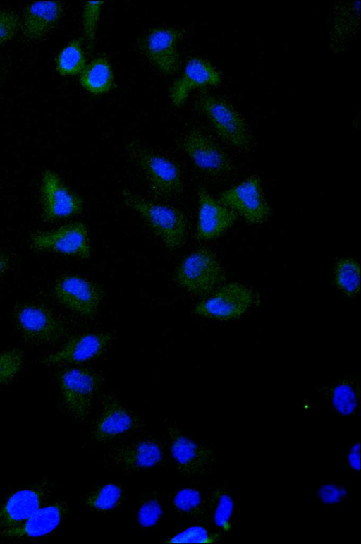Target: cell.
I'll return each instance as SVG.
<instances>
[{
  "mask_svg": "<svg viewBox=\"0 0 361 544\" xmlns=\"http://www.w3.org/2000/svg\"><path fill=\"white\" fill-rule=\"evenodd\" d=\"M168 453L164 437L141 433L111 447L101 462L109 471L130 473L161 466L165 464Z\"/></svg>",
  "mask_w": 361,
  "mask_h": 544,
  "instance_id": "cell-1",
  "label": "cell"
},
{
  "mask_svg": "<svg viewBox=\"0 0 361 544\" xmlns=\"http://www.w3.org/2000/svg\"><path fill=\"white\" fill-rule=\"evenodd\" d=\"M121 199L147 223L167 248L175 250L185 243L188 224L181 210L146 200L128 189L121 191Z\"/></svg>",
  "mask_w": 361,
  "mask_h": 544,
  "instance_id": "cell-2",
  "label": "cell"
},
{
  "mask_svg": "<svg viewBox=\"0 0 361 544\" xmlns=\"http://www.w3.org/2000/svg\"><path fill=\"white\" fill-rule=\"evenodd\" d=\"M163 423L168 452L178 472L188 477L209 474L216 462L214 447L189 435L172 421L164 419Z\"/></svg>",
  "mask_w": 361,
  "mask_h": 544,
  "instance_id": "cell-3",
  "label": "cell"
},
{
  "mask_svg": "<svg viewBox=\"0 0 361 544\" xmlns=\"http://www.w3.org/2000/svg\"><path fill=\"white\" fill-rule=\"evenodd\" d=\"M146 427L143 419L130 409L116 394L103 396L98 412L90 431L92 442L107 446L140 434Z\"/></svg>",
  "mask_w": 361,
  "mask_h": 544,
  "instance_id": "cell-4",
  "label": "cell"
},
{
  "mask_svg": "<svg viewBox=\"0 0 361 544\" xmlns=\"http://www.w3.org/2000/svg\"><path fill=\"white\" fill-rule=\"evenodd\" d=\"M103 382L102 377L85 368H68L58 375L61 404L73 418L84 423L89 418L94 399Z\"/></svg>",
  "mask_w": 361,
  "mask_h": 544,
  "instance_id": "cell-5",
  "label": "cell"
},
{
  "mask_svg": "<svg viewBox=\"0 0 361 544\" xmlns=\"http://www.w3.org/2000/svg\"><path fill=\"white\" fill-rule=\"evenodd\" d=\"M180 286L197 296L209 295L226 279L224 270L210 249L202 248L185 256L175 271Z\"/></svg>",
  "mask_w": 361,
  "mask_h": 544,
  "instance_id": "cell-6",
  "label": "cell"
},
{
  "mask_svg": "<svg viewBox=\"0 0 361 544\" xmlns=\"http://www.w3.org/2000/svg\"><path fill=\"white\" fill-rule=\"evenodd\" d=\"M128 151L154 195L170 198L183 193L181 172L173 162L136 143H130Z\"/></svg>",
  "mask_w": 361,
  "mask_h": 544,
  "instance_id": "cell-7",
  "label": "cell"
},
{
  "mask_svg": "<svg viewBox=\"0 0 361 544\" xmlns=\"http://www.w3.org/2000/svg\"><path fill=\"white\" fill-rule=\"evenodd\" d=\"M197 104L222 140L239 150H250L252 144L251 133L240 114L231 105L209 94L201 95Z\"/></svg>",
  "mask_w": 361,
  "mask_h": 544,
  "instance_id": "cell-8",
  "label": "cell"
},
{
  "mask_svg": "<svg viewBox=\"0 0 361 544\" xmlns=\"http://www.w3.org/2000/svg\"><path fill=\"white\" fill-rule=\"evenodd\" d=\"M13 318L23 338L35 345L56 343L66 333L63 321L42 304L22 303L15 308Z\"/></svg>",
  "mask_w": 361,
  "mask_h": 544,
  "instance_id": "cell-9",
  "label": "cell"
},
{
  "mask_svg": "<svg viewBox=\"0 0 361 544\" xmlns=\"http://www.w3.org/2000/svg\"><path fill=\"white\" fill-rule=\"evenodd\" d=\"M208 296L196 305L195 312L202 317L219 320L240 318L256 299L254 291L239 282L223 284Z\"/></svg>",
  "mask_w": 361,
  "mask_h": 544,
  "instance_id": "cell-10",
  "label": "cell"
},
{
  "mask_svg": "<svg viewBox=\"0 0 361 544\" xmlns=\"http://www.w3.org/2000/svg\"><path fill=\"white\" fill-rule=\"evenodd\" d=\"M219 200L250 224H262L271 214L257 176H251L224 191Z\"/></svg>",
  "mask_w": 361,
  "mask_h": 544,
  "instance_id": "cell-11",
  "label": "cell"
},
{
  "mask_svg": "<svg viewBox=\"0 0 361 544\" xmlns=\"http://www.w3.org/2000/svg\"><path fill=\"white\" fill-rule=\"evenodd\" d=\"M57 301L72 313L93 320L103 297L99 286L77 274H66L55 283L53 289Z\"/></svg>",
  "mask_w": 361,
  "mask_h": 544,
  "instance_id": "cell-12",
  "label": "cell"
},
{
  "mask_svg": "<svg viewBox=\"0 0 361 544\" xmlns=\"http://www.w3.org/2000/svg\"><path fill=\"white\" fill-rule=\"evenodd\" d=\"M30 246L38 250L87 259L91 255L88 229L82 222H71L50 231L37 233Z\"/></svg>",
  "mask_w": 361,
  "mask_h": 544,
  "instance_id": "cell-13",
  "label": "cell"
},
{
  "mask_svg": "<svg viewBox=\"0 0 361 544\" xmlns=\"http://www.w3.org/2000/svg\"><path fill=\"white\" fill-rule=\"evenodd\" d=\"M53 485L41 480L11 494L0 507V531L18 526L50 501Z\"/></svg>",
  "mask_w": 361,
  "mask_h": 544,
  "instance_id": "cell-14",
  "label": "cell"
},
{
  "mask_svg": "<svg viewBox=\"0 0 361 544\" xmlns=\"http://www.w3.org/2000/svg\"><path fill=\"white\" fill-rule=\"evenodd\" d=\"M180 147L199 169L212 177L229 175L233 165L227 153L209 136L198 130L188 132Z\"/></svg>",
  "mask_w": 361,
  "mask_h": 544,
  "instance_id": "cell-15",
  "label": "cell"
},
{
  "mask_svg": "<svg viewBox=\"0 0 361 544\" xmlns=\"http://www.w3.org/2000/svg\"><path fill=\"white\" fill-rule=\"evenodd\" d=\"M42 217L46 222L79 214L83 207L82 200L71 191L56 173L45 170L40 184Z\"/></svg>",
  "mask_w": 361,
  "mask_h": 544,
  "instance_id": "cell-16",
  "label": "cell"
},
{
  "mask_svg": "<svg viewBox=\"0 0 361 544\" xmlns=\"http://www.w3.org/2000/svg\"><path fill=\"white\" fill-rule=\"evenodd\" d=\"M181 35V30L174 27L151 28L142 37L140 49L160 73L171 75L179 68L178 43Z\"/></svg>",
  "mask_w": 361,
  "mask_h": 544,
  "instance_id": "cell-17",
  "label": "cell"
},
{
  "mask_svg": "<svg viewBox=\"0 0 361 544\" xmlns=\"http://www.w3.org/2000/svg\"><path fill=\"white\" fill-rule=\"evenodd\" d=\"M69 510L66 499L57 498L42 507L23 524L0 531V537L9 540H33L55 532Z\"/></svg>",
  "mask_w": 361,
  "mask_h": 544,
  "instance_id": "cell-18",
  "label": "cell"
},
{
  "mask_svg": "<svg viewBox=\"0 0 361 544\" xmlns=\"http://www.w3.org/2000/svg\"><path fill=\"white\" fill-rule=\"evenodd\" d=\"M198 212L195 237L208 241L221 236L235 222L238 216L206 189L198 191Z\"/></svg>",
  "mask_w": 361,
  "mask_h": 544,
  "instance_id": "cell-19",
  "label": "cell"
},
{
  "mask_svg": "<svg viewBox=\"0 0 361 544\" xmlns=\"http://www.w3.org/2000/svg\"><path fill=\"white\" fill-rule=\"evenodd\" d=\"M113 335L109 332L85 333L70 338L62 348L44 359L48 365L80 363L96 358L106 349Z\"/></svg>",
  "mask_w": 361,
  "mask_h": 544,
  "instance_id": "cell-20",
  "label": "cell"
},
{
  "mask_svg": "<svg viewBox=\"0 0 361 544\" xmlns=\"http://www.w3.org/2000/svg\"><path fill=\"white\" fill-rule=\"evenodd\" d=\"M221 83L220 72L208 61L192 57L188 60L183 73L169 89V97L173 105L182 106L190 92L197 88L216 86Z\"/></svg>",
  "mask_w": 361,
  "mask_h": 544,
  "instance_id": "cell-21",
  "label": "cell"
},
{
  "mask_svg": "<svg viewBox=\"0 0 361 544\" xmlns=\"http://www.w3.org/2000/svg\"><path fill=\"white\" fill-rule=\"evenodd\" d=\"M63 8L58 1H37L25 9L22 24L23 36L30 40L44 37L59 21Z\"/></svg>",
  "mask_w": 361,
  "mask_h": 544,
  "instance_id": "cell-22",
  "label": "cell"
},
{
  "mask_svg": "<svg viewBox=\"0 0 361 544\" xmlns=\"http://www.w3.org/2000/svg\"><path fill=\"white\" fill-rule=\"evenodd\" d=\"M321 392L337 416H354L360 407V384L355 378L341 379L322 388Z\"/></svg>",
  "mask_w": 361,
  "mask_h": 544,
  "instance_id": "cell-23",
  "label": "cell"
},
{
  "mask_svg": "<svg viewBox=\"0 0 361 544\" xmlns=\"http://www.w3.org/2000/svg\"><path fill=\"white\" fill-rule=\"evenodd\" d=\"M235 502L230 491L222 485L209 488L207 517L221 534L231 532L233 528Z\"/></svg>",
  "mask_w": 361,
  "mask_h": 544,
  "instance_id": "cell-24",
  "label": "cell"
},
{
  "mask_svg": "<svg viewBox=\"0 0 361 544\" xmlns=\"http://www.w3.org/2000/svg\"><path fill=\"white\" fill-rule=\"evenodd\" d=\"M207 490L196 484L185 485L175 489L169 496L171 505L183 516L202 519L207 516L208 507Z\"/></svg>",
  "mask_w": 361,
  "mask_h": 544,
  "instance_id": "cell-25",
  "label": "cell"
},
{
  "mask_svg": "<svg viewBox=\"0 0 361 544\" xmlns=\"http://www.w3.org/2000/svg\"><path fill=\"white\" fill-rule=\"evenodd\" d=\"M79 82L85 90L93 95L109 92L114 85L111 63L103 56L94 58L80 74Z\"/></svg>",
  "mask_w": 361,
  "mask_h": 544,
  "instance_id": "cell-26",
  "label": "cell"
},
{
  "mask_svg": "<svg viewBox=\"0 0 361 544\" xmlns=\"http://www.w3.org/2000/svg\"><path fill=\"white\" fill-rule=\"evenodd\" d=\"M126 500V488L118 481L101 484L82 498V504L95 512H107L118 509Z\"/></svg>",
  "mask_w": 361,
  "mask_h": 544,
  "instance_id": "cell-27",
  "label": "cell"
},
{
  "mask_svg": "<svg viewBox=\"0 0 361 544\" xmlns=\"http://www.w3.org/2000/svg\"><path fill=\"white\" fill-rule=\"evenodd\" d=\"M334 282L337 289L350 298H355L360 287V267L351 258L338 259L334 267Z\"/></svg>",
  "mask_w": 361,
  "mask_h": 544,
  "instance_id": "cell-28",
  "label": "cell"
},
{
  "mask_svg": "<svg viewBox=\"0 0 361 544\" xmlns=\"http://www.w3.org/2000/svg\"><path fill=\"white\" fill-rule=\"evenodd\" d=\"M55 64L61 75H80L86 66L80 39H75L65 46L56 57Z\"/></svg>",
  "mask_w": 361,
  "mask_h": 544,
  "instance_id": "cell-29",
  "label": "cell"
},
{
  "mask_svg": "<svg viewBox=\"0 0 361 544\" xmlns=\"http://www.w3.org/2000/svg\"><path fill=\"white\" fill-rule=\"evenodd\" d=\"M165 513L164 504L156 492L145 495L141 500L136 512V521L142 528L157 525Z\"/></svg>",
  "mask_w": 361,
  "mask_h": 544,
  "instance_id": "cell-30",
  "label": "cell"
},
{
  "mask_svg": "<svg viewBox=\"0 0 361 544\" xmlns=\"http://www.w3.org/2000/svg\"><path fill=\"white\" fill-rule=\"evenodd\" d=\"M221 534L213 527L194 525L171 536L166 540L168 543H217Z\"/></svg>",
  "mask_w": 361,
  "mask_h": 544,
  "instance_id": "cell-31",
  "label": "cell"
},
{
  "mask_svg": "<svg viewBox=\"0 0 361 544\" xmlns=\"http://www.w3.org/2000/svg\"><path fill=\"white\" fill-rule=\"evenodd\" d=\"M24 361L23 352L11 349L0 353V385L11 381L21 370Z\"/></svg>",
  "mask_w": 361,
  "mask_h": 544,
  "instance_id": "cell-32",
  "label": "cell"
},
{
  "mask_svg": "<svg viewBox=\"0 0 361 544\" xmlns=\"http://www.w3.org/2000/svg\"><path fill=\"white\" fill-rule=\"evenodd\" d=\"M104 1H87L82 11L84 35L89 47H92Z\"/></svg>",
  "mask_w": 361,
  "mask_h": 544,
  "instance_id": "cell-33",
  "label": "cell"
},
{
  "mask_svg": "<svg viewBox=\"0 0 361 544\" xmlns=\"http://www.w3.org/2000/svg\"><path fill=\"white\" fill-rule=\"evenodd\" d=\"M349 494L348 489L342 484L327 483L319 485L317 490V497L319 502L327 507L341 503Z\"/></svg>",
  "mask_w": 361,
  "mask_h": 544,
  "instance_id": "cell-34",
  "label": "cell"
},
{
  "mask_svg": "<svg viewBox=\"0 0 361 544\" xmlns=\"http://www.w3.org/2000/svg\"><path fill=\"white\" fill-rule=\"evenodd\" d=\"M20 29V19L13 11L0 10V45L11 40Z\"/></svg>",
  "mask_w": 361,
  "mask_h": 544,
  "instance_id": "cell-35",
  "label": "cell"
},
{
  "mask_svg": "<svg viewBox=\"0 0 361 544\" xmlns=\"http://www.w3.org/2000/svg\"><path fill=\"white\" fill-rule=\"evenodd\" d=\"M346 461L349 467L354 471L359 472L360 471V442H357L353 443L349 448L347 455Z\"/></svg>",
  "mask_w": 361,
  "mask_h": 544,
  "instance_id": "cell-36",
  "label": "cell"
},
{
  "mask_svg": "<svg viewBox=\"0 0 361 544\" xmlns=\"http://www.w3.org/2000/svg\"><path fill=\"white\" fill-rule=\"evenodd\" d=\"M8 259L4 255L0 253V277L8 269Z\"/></svg>",
  "mask_w": 361,
  "mask_h": 544,
  "instance_id": "cell-37",
  "label": "cell"
}]
</instances>
